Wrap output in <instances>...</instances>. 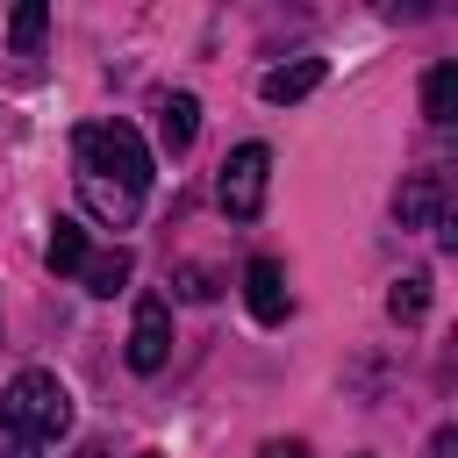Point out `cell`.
Masks as SVG:
<instances>
[{"label":"cell","instance_id":"1","mask_svg":"<svg viewBox=\"0 0 458 458\" xmlns=\"http://www.w3.org/2000/svg\"><path fill=\"white\" fill-rule=\"evenodd\" d=\"M72 157H79V200L107 222V229H129L157 165H150V143L129 129V122H86L72 136Z\"/></svg>","mask_w":458,"mask_h":458},{"label":"cell","instance_id":"2","mask_svg":"<svg viewBox=\"0 0 458 458\" xmlns=\"http://www.w3.org/2000/svg\"><path fill=\"white\" fill-rule=\"evenodd\" d=\"M0 429H7V458H43V444H57L72 429V394L57 372L29 365L0 386Z\"/></svg>","mask_w":458,"mask_h":458},{"label":"cell","instance_id":"3","mask_svg":"<svg viewBox=\"0 0 458 458\" xmlns=\"http://www.w3.org/2000/svg\"><path fill=\"white\" fill-rule=\"evenodd\" d=\"M265 186H272V150L265 143H236L222 157V179H215V200L229 222H258L265 215Z\"/></svg>","mask_w":458,"mask_h":458},{"label":"cell","instance_id":"4","mask_svg":"<svg viewBox=\"0 0 458 458\" xmlns=\"http://www.w3.org/2000/svg\"><path fill=\"white\" fill-rule=\"evenodd\" d=\"M165 358H172V301L143 293L129 322V372H165Z\"/></svg>","mask_w":458,"mask_h":458},{"label":"cell","instance_id":"5","mask_svg":"<svg viewBox=\"0 0 458 458\" xmlns=\"http://www.w3.org/2000/svg\"><path fill=\"white\" fill-rule=\"evenodd\" d=\"M444 172H415V179H401L394 186V215H401V229H429V222H444Z\"/></svg>","mask_w":458,"mask_h":458},{"label":"cell","instance_id":"6","mask_svg":"<svg viewBox=\"0 0 458 458\" xmlns=\"http://www.w3.org/2000/svg\"><path fill=\"white\" fill-rule=\"evenodd\" d=\"M243 301H250V315L258 322H286V272H279V258H250L243 265Z\"/></svg>","mask_w":458,"mask_h":458},{"label":"cell","instance_id":"7","mask_svg":"<svg viewBox=\"0 0 458 458\" xmlns=\"http://www.w3.org/2000/svg\"><path fill=\"white\" fill-rule=\"evenodd\" d=\"M322 79H329V64H322V57H293V64H272V72L258 79V93H265L272 107H293V100H308Z\"/></svg>","mask_w":458,"mask_h":458},{"label":"cell","instance_id":"8","mask_svg":"<svg viewBox=\"0 0 458 458\" xmlns=\"http://www.w3.org/2000/svg\"><path fill=\"white\" fill-rule=\"evenodd\" d=\"M193 136H200V100L193 93H165L157 100V143H165V157H186Z\"/></svg>","mask_w":458,"mask_h":458},{"label":"cell","instance_id":"9","mask_svg":"<svg viewBox=\"0 0 458 458\" xmlns=\"http://www.w3.org/2000/svg\"><path fill=\"white\" fill-rule=\"evenodd\" d=\"M129 272H136V258H129L122 243H114V250H86V265H79L86 293H100V301H107V293H122V279H129Z\"/></svg>","mask_w":458,"mask_h":458},{"label":"cell","instance_id":"10","mask_svg":"<svg viewBox=\"0 0 458 458\" xmlns=\"http://www.w3.org/2000/svg\"><path fill=\"white\" fill-rule=\"evenodd\" d=\"M43 265H50L57 279H79V265H86V229L57 215V229H50V243H43Z\"/></svg>","mask_w":458,"mask_h":458},{"label":"cell","instance_id":"11","mask_svg":"<svg viewBox=\"0 0 458 458\" xmlns=\"http://www.w3.org/2000/svg\"><path fill=\"white\" fill-rule=\"evenodd\" d=\"M422 114H429L437 129L458 114V64H429V79H422Z\"/></svg>","mask_w":458,"mask_h":458},{"label":"cell","instance_id":"12","mask_svg":"<svg viewBox=\"0 0 458 458\" xmlns=\"http://www.w3.org/2000/svg\"><path fill=\"white\" fill-rule=\"evenodd\" d=\"M386 315H394L401 329H415V322L429 315V272H408V279H394V293H386Z\"/></svg>","mask_w":458,"mask_h":458},{"label":"cell","instance_id":"13","mask_svg":"<svg viewBox=\"0 0 458 458\" xmlns=\"http://www.w3.org/2000/svg\"><path fill=\"white\" fill-rule=\"evenodd\" d=\"M43 29H50V7H14L7 43H14V50H36V43H43Z\"/></svg>","mask_w":458,"mask_h":458},{"label":"cell","instance_id":"14","mask_svg":"<svg viewBox=\"0 0 458 458\" xmlns=\"http://www.w3.org/2000/svg\"><path fill=\"white\" fill-rule=\"evenodd\" d=\"M258 458H315L301 437H272V444H258Z\"/></svg>","mask_w":458,"mask_h":458},{"label":"cell","instance_id":"15","mask_svg":"<svg viewBox=\"0 0 458 458\" xmlns=\"http://www.w3.org/2000/svg\"><path fill=\"white\" fill-rule=\"evenodd\" d=\"M179 293H186V301H215V286H208V272H193V265L179 272Z\"/></svg>","mask_w":458,"mask_h":458},{"label":"cell","instance_id":"16","mask_svg":"<svg viewBox=\"0 0 458 458\" xmlns=\"http://www.w3.org/2000/svg\"><path fill=\"white\" fill-rule=\"evenodd\" d=\"M451 451H458V429H437L429 437V458H451Z\"/></svg>","mask_w":458,"mask_h":458},{"label":"cell","instance_id":"17","mask_svg":"<svg viewBox=\"0 0 458 458\" xmlns=\"http://www.w3.org/2000/svg\"><path fill=\"white\" fill-rule=\"evenodd\" d=\"M358 458H372V451H358Z\"/></svg>","mask_w":458,"mask_h":458},{"label":"cell","instance_id":"18","mask_svg":"<svg viewBox=\"0 0 458 458\" xmlns=\"http://www.w3.org/2000/svg\"><path fill=\"white\" fill-rule=\"evenodd\" d=\"M143 458H157V451H143Z\"/></svg>","mask_w":458,"mask_h":458}]
</instances>
